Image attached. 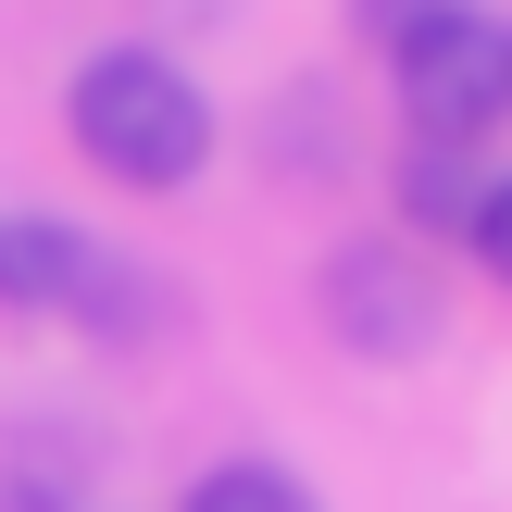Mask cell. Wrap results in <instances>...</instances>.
<instances>
[{"label": "cell", "instance_id": "5b68a950", "mask_svg": "<svg viewBox=\"0 0 512 512\" xmlns=\"http://www.w3.org/2000/svg\"><path fill=\"white\" fill-rule=\"evenodd\" d=\"M475 200H488L475 150H438V138H413V150H400V213H413V225H438V238H475Z\"/></svg>", "mask_w": 512, "mask_h": 512}, {"label": "cell", "instance_id": "6da1fadb", "mask_svg": "<svg viewBox=\"0 0 512 512\" xmlns=\"http://www.w3.org/2000/svg\"><path fill=\"white\" fill-rule=\"evenodd\" d=\"M63 125L125 188H188V175L213 163V100H200V75H175L163 50H88L75 88H63Z\"/></svg>", "mask_w": 512, "mask_h": 512}, {"label": "cell", "instance_id": "7a4b0ae2", "mask_svg": "<svg viewBox=\"0 0 512 512\" xmlns=\"http://www.w3.org/2000/svg\"><path fill=\"white\" fill-rule=\"evenodd\" d=\"M0 313H63L88 338H138L163 313V288H150V263H125L75 213H0Z\"/></svg>", "mask_w": 512, "mask_h": 512}, {"label": "cell", "instance_id": "52a82bcc", "mask_svg": "<svg viewBox=\"0 0 512 512\" xmlns=\"http://www.w3.org/2000/svg\"><path fill=\"white\" fill-rule=\"evenodd\" d=\"M475 263L512 288V175H488V200H475Z\"/></svg>", "mask_w": 512, "mask_h": 512}, {"label": "cell", "instance_id": "8992f818", "mask_svg": "<svg viewBox=\"0 0 512 512\" xmlns=\"http://www.w3.org/2000/svg\"><path fill=\"white\" fill-rule=\"evenodd\" d=\"M188 512H313V488L275 475V463H213V475L188 488Z\"/></svg>", "mask_w": 512, "mask_h": 512}, {"label": "cell", "instance_id": "3957f363", "mask_svg": "<svg viewBox=\"0 0 512 512\" xmlns=\"http://www.w3.org/2000/svg\"><path fill=\"white\" fill-rule=\"evenodd\" d=\"M388 75H400L413 138L475 150V125L512 113V25H488L475 0H438L425 25H400V38H388Z\"/></svg>", "mask_w": 512, "mask_h": 512}, {"label": "cell", "instance_id": "277c9868", "mask_svg": "<svg viewBox=\"0 0 512 512\" xmlns=\"http://www.w3.org/2000/svg\"><path fill=\"white\" fill-rule=\"evenodd\" d=\"M325 325L363 350H413L425 338V275H400L388 250H338L325 263Z\"/></svg>", "mask_w": 512, "mask_h": 512}, {"label": "cell", "instance_id": "ba28073f", "mask_svg": "<svg viewBox=\"0 0 512 512\" xmlns=\"http://www.w3.org/2000/svg\"><path fill=\"white\" fill-rule=\"evenodd\" d=\"M425 13H438V0H363V25H375V38H400V25H425Z\"/></svg>", "mask_w": 512, "mask_h": 512}]
</instances>
